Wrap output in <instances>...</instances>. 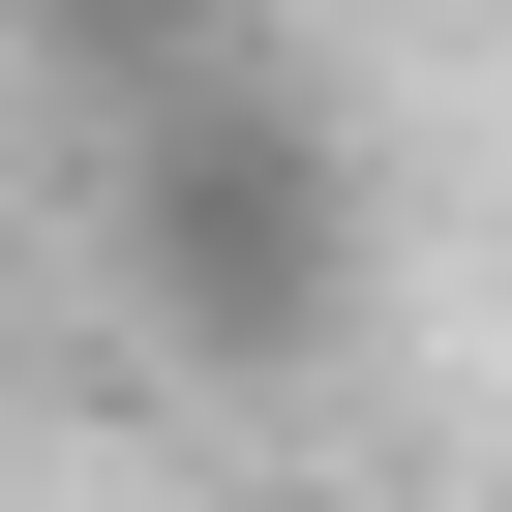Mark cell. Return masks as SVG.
<instances>
[{"mask_svg":"<svg viewBox=\"0 0 512 512\" xmlns=\"http://www.w3.org/2000/svg\"><path fill=\"white\" fill-rule=\"evenodd\" d=\"M0 31L61 61V121H91V151H121L151 91H211V61H272V31H241V0H0Z\"/></svg>","mask_w":512,"mask_h":512,"instance_id":"2","label":"cell"},{"mask_svg":"<svg viewBox=\"0 0 512 512\" xmlns=\"http://www.w3.org/2000/svg\"><path fill=\"white\" fill-rule=\"evenodd\" d=\"M91 241H121V302H151L181 362H241V392L362 362V302H392V181H362V121H332L302 61L151 91V121L91 151Z\"/></svg>","mask_w":512,"mask_h":512,"instance_id":"1","label":"cell"}]
</instances>
